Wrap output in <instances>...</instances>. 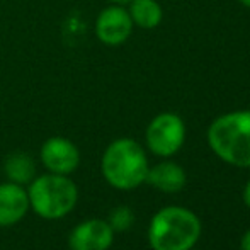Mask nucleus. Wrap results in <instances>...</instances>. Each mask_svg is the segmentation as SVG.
I'll list each match as a JSON object with an SVG mask.
<instances>
[{
    "label": "nucleus",
    "instance_id": "11",
    "mask_svg": "<svg viewBox=\"0 0 250 250\" xmlns=\"http://www.w3.org/2000/svg\"><path fill=\"white\" fill-rule=\"evenodd\" d=\"M129 17L135 21L140 27L151 29L158 26L162 21V7L157 0H131V10Z\"/></svg>",
    "mask_w": 250,
    "mask_h": 250
},
{
    "label": "nucleus",
    "instance_id": "17",
    "mask_svg": "<svg viewBox=\"0 0 250 250\" xmlns=\"http://www.w3.org/2000/svg\"><path fill=\"white\" fill-rule=\"evenodd\" d=\"M112 2H118V3H126V2H131V0H112Z\"/></svg>",
    "mask_w": 250,
    "mask_h": 250
},
{
    "label": "nucleus",
    "instance_id": "14",
    "mask_svg": "<svg viewBox=\"0 0 250 250\" xmlns=\"http://www.w3.org/2000/svg\"><path fill=\"white\" fill-rule=\"evenodd\" d=\"M242 250H250V230L242 238Z\"/></svg>",
    "mask_w": 250,
    "mask_h": 250
},
{
    "label": "nucleus",
    "instance_id": "4",
    "mask_svg": "<svg viewBox=\"0 0 250 250\" xmlns=\"http://www.w3.org/2000/svg\"><path fill=\"white\" fill-rule=\"evenodd\" d=\"M27 196L29 204L40 216L56 220L73 209L77 203V188L65 175L50 174L36 179Z\"/></svg>",
    "mask_w": 250,
    "mask_h": 250
},
{
    "label": "nucleus",
    "instance_id": "6",
    "mask_svg": "<svg viewBox=\"0 0 250 250\" xmlns=\"http://www.w3.org/2000/svg\"><path fill=\"white\" fill-rule=\"evenodd\" d=\"M131 17L121 7H109V9L102 10L96 24L99 40L111 46L125 43L131 34Z\"/></svg>",
    "mask_w": 250,
    "mask_h": 250
},
{
    "label": "nucleus",
    "instance_id": "3",
    "mask_svg": "<svg viewBox=\"0 0 250 250\" xmlns=\"http://www.w3.org/2000/svg\"><path fill=\"white\" fill-rule=\"evenodd\" d=\"M102 172L111 186L118 189H135L146 179L148 162L145 151L128 138L116 140L107 146L102 158Z\"/></svg>",
    "mask_w": 250,
    "mask_h": 250
},
{
    "label": "nucleus",
    "instance_id": "12",
    "mask_svg": "<svg viewBox=\"0 0 250 250\" xmlns=\"http://www.w3.org/2000/svg\"><path fill=\"white\" fill-rule=\"evenodd\" d=\"M5 172L9 179L16 184H27L36 174V165L33 158L26 153H12L5 162Z\"/></svg>",
    "mask_w": 250,
    "mask_h": 250
},
{
    "label": "nucleus",
    "instance_id": "16",
    "mask_svg": "<svg viewBox=\"0 0 250 250\" xmlns=\"http://www.w3.org/2000/svg\"><path fill=\"white\" fill-rule=\"evenodd\" d=\"M242 3H244L245 7H250V0H240Z\"/></svg>",
    "mask_w": 250,
    "mask_h": 250
},
{
    "label": "nucleus",
    "instance_id": "5",
    "mask_svg": "<svg viewBox=\"0 0 250 250\" xmlns=\"http://www.w3.org/2000/svg\"><path fill=\"white\" fill-rule=\"evenodd\" d=\"M186 138V128L177 114L164 112L150 123L146 129V143L155 155L168 157L182 146Z\"/></svg>",
    "mask_w": 250,
    "mask_h": 250
},
{
    "label": "nucleus",
    "instance_id": "2",
    "mask_svg": "<svg viewBox=\"0 0 250 250\" xmlns=\"http://www.w3.org/2000/svg\"><path fill=\"white\" fill-rule=\"evenodd\" d=\"M201 235V223L194 213L179 206L162 209L153 216L148 240L153 250H189Z\"/></svg>",
    "mask_w": 250,
    "mask_h": 250
},
{
    "label": "nucleus",
    "instance_id": "9",
    "mask_svg": "<svg viewBox=\"0 0 250 250\" xmlns=\"http://www.w3.org/2000/svg\"><path fill=\"white\" fill-rule=\"evenodd\" d=\"M29 208V196L16 182L0 186V227H9L21 220Z\"/></svg>",
    "mask_w": 250,
    "mask_h": 250
},
{
    "label": "nucleus",
    "instance_id": "15",
    "mask_svg": "<svg viewBox=\"0 0 250 250\" xmlns=\"http://www.w3.org/2000/svg\"><path fill=\"white\" fill-rule=\"evenodd\" d=\"M244 201H245V204L250 208V181H249V184L245 186V191H244Z\"/></svg>",
    "mask_w": 250,
    "mask_h": 250
},
{
    "label": "nucleus",
    "instance_id": "7",
    "mask_svg": "<svg viewBox=\"0 0 250 250\" xmlns=\"http://www.w3.org/2000/svg\"><path fill=\"white\" fill-rule=\"evenodd\" d=\"M112 231L107 221L89 220L75 227L68 244L72 250H107L112 244Z\"/></svg>",
    "mask_w": 250,
    "mask_h": 250
},
{
    "label": "nucleus",
    "instance_id": "1",
    "mask_svg": "<svg viewBox=\"0 0 250 250\" xmlns=\"http://www.w3.org/2000/svg\"><path fill=\"white\" fill-rule=\"evenodd\" d=\"M211 150L237 167H250V111L220 116L208 129Z\"/></svg>",
    "mask_w": 250,
    "mask_h": 250
},
{
    "label": "nucleus",
    "instance_id": "8",
    "mask_svg": "<svg viewBox=\"0 0 250 250\" xmlns=\"http://www.w3.org/2000/svg\"><path fill=\"white\" fill-rule=\"evenodd\" d=\"M41 158L53 174L66 175L77 168L80 155L77 146L68 140L50 138L41 148Z\"/></svg>",
    "mask_w": 250,
    "mask_h": 250
},
{
    "label": "nucleus",
    "instance_id": "13",
    "mask_svg": "<svg viewBox=\"0 0 250 250\" xmlns=\"http://www.w3.org/2000/svg\"><path fill=\"white\" fill-rule=\"evenodd\" d=\"M133 223V214H131V209L129 208H118V209L112 211L111 214V220H109V225H111L112 230H128Z\"/></svg>",
    "mask_w": 250,
    "mask_h": 250
},
{
    "label": "nucleus",
    "instance_id": "10",
    "mask_svg": "<svg viewBox=\"0 0 250 250\" xmlns=\"http://www.w3.org/2000/svg\"><path fill=\"white\" fill-rule=\"evenodd\" d=\"M151 186L165 192H177L184 188L186 184V174L177 164L172 162H164V164L157 165L146 174V179Z\"/></svg>",
    "mask_w": 250,
    "mask_h": 250
}]
</instances>
